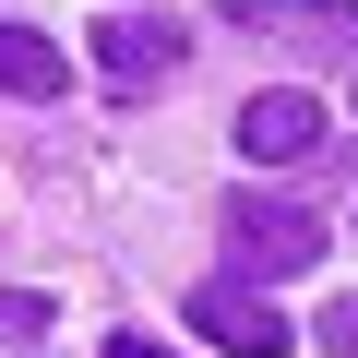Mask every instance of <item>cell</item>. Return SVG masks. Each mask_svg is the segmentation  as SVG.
<instances>
[{
	"label": "cell",
	"mask_w": 358,
	"mask_h": 358,
	"mask_svg": "<svg viewBox=\"0 0 358 358\" xmlns=\"http://www.w3.org/2000/svg\"><path fill=\"white\" fill-rule=\"evenodd\" d=\"M239 155H251V167H299V155H322V96L263 84V96L239 108Z\"/></svg>",
	"instance_id": "obj_5"
},
{
	"label": "cell",
	"mask_w": 358,
	"mask_h": 358,
	"mask_svg": "<svg viewBox=\"0 0 358 358\" xmlns=\"http://www.w3.org/2000/svg\"><path fill=\"white\" fill-rule=\"evenodd\" d=\"M322 346H334V358H358V299H346V310H322Z\"/></svg>",
	"instance_id": "obj_8"
},
{
	"label": "cell",
	"mask_w": 358,
	"mask_h": 358,
	"mask_svg": "<svg viewBox=\"0 0 358 358\" xmlns=\"http://www.w3.org/2000/svg\"><path fill=\"white\" fill-rule=\"evenodd\" d=\"M84 60H96L108 96H155V84L179 72V24H155V13H108V24H84Z\"/></svg>",
	"instance_id": "obj_3"
},
{
	"label": "cell",
	"mask_w": 358,
	"mask_h": 358,
	"mask_svg": "<svg viewBox=\"0 0 358 358\" xmlns=\"http://www.w3.org/2000/svg\"><path fill=\"white\" fill-rule=\"evenodd\" d=\"M215 227H227V251H239L251 275H310V263H322V239H334L310 203H263V192H227V215H215Z\"/></svg>",
	"instance_id": "obj_1"
},
{
	"label": "cell",
	"mask_w": 358,
	"mask_h": 358,
	"mask_svg": "<svg viewBox=\"0 0 358 358\" xmlns=\"http://www.w3.org/2000/svg\"><path fill=\"white\" fill-rule=\"evenodd\" d=\"M72 84V48L36 36V24H0V96H60Z\"/></svg>",
	"instance_id": "obj_6"
},
{
	"label": "cell",
	"mask_w": 358,
	"mask_h": 358,
	"mask_svg": "<svg viewBox=\"0 0 358 358\" xmlns=\"http://www.w3.org/2000/svg\"><path fill=\"white\" fill-rule=\"evenodd\" d=\"M48 322H60V310H48L36 287H0V346H48Z\"/></svg>",
	"instance_id": "obj_7"
},
{
	"label": "cell",
	"mask_w": 358,
	"mask_h": 358,
	"mask_svg": "<svg viewBox=\"0 0 358 358\" xmlns=\"http://www.w3.org/2000/svg\"><path fill=\"white\" fill-rule=\"evenodd\" d=\"M192 334H203V346H227V358H287V346H299V322H287V310H275V287H251V275L192 287Z\"/></svg>",
	"instance_id": "obj_2"
},
{
	"label": "cell",
	"mask_w": 358,
	"mask_h": 358,
	"mask_svg": "<svg viewBox=\"0 0 358 358\" xmlns=\"http://www.w3.org/2000/svg\"><path fill=\"white\" fill-rule=\"evenodd\" d=\"M227 36H263V48H334V60H358V13H334V0H227Z\"/></svg>",
	"instance_id": "obj_4"
},
{
	"label": "cell",
	"mask_w": 358,
	"mask_h": 358,
	"mask_svg": "<svg viewBox=\"0 0 358 358\" xmlns=\"http://www.w3.org/2000/svg\"><path fill=\"white\" fill-rule=\"evenodd\" d=\"M108 358H179V346H155V334H108Z\"/></svg>",
	"instance_id": "obj_9"
}]
</instances>
